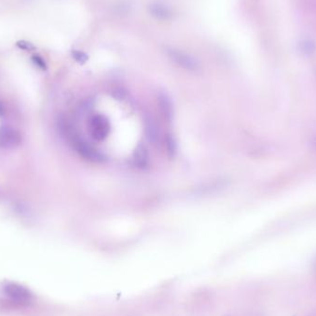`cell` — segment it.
Wrapping results in <instances>:
<instances>
[{
	"label": "cell",
	"instance_id": "cell-6",
	"mask_svg": "<svg viewBox=\"0 0 316 316\" xmlns=\"http://www.w3.org/2000/svg\"><path fill=\"white\" fill-rule=\"evenodd\" d=\"M148 12L158 21H170L174 18V12L171 8L161 2H152L148 6Z\"/></svg>",
	"mask_w": 316,
	"mask_h": 316
},
{
	"label": "cell",
	"instance_id": "cell-11",
	"mask_svg": "<svg viewBox=\"0 0 316 316\" xmlns=\"http://www.w3.org/2000/svg\"><path fill=\"white\" fill-rule=\"evenodd\" d=\"M16 46L21 50H24V51H32V50L35 49V47L33 44H32L31 42H28L26 40H20V41H18L16 43Z\"/></svg>",
	"mask_w": 316,
	"mask_h": 316
},
{
	"label": "cell",
	"instance_id": "cell-14",
	"mask_svg": "<svg viewBox=\"0 0 316 316\" xmlns=\"http://www.w3.org/2000/svg\"><path fill=\"white\" fill-rule=\"evenodd\" d=\"M312 144L314 145V147L316 149V138L314 139L313 140V142H312Z\"/></svg>",
	"mask_w": 316,
	"mask_h": 316
},
{
	"label": "cell",
	"instance_id": "cell-7",
	"mask_svg": "<svg viewBox=\"0 0 316 316\" xmlns=\"http://www.w3.org/2000/svg\"><path fill=\"white\" fill-rule=\"evenodd\" d=\"M297 50L300 55L304 57H310L316 53V42L309 38L301 39L297 44Z\"/></svg>",
	"mask_w": 316,
	"mask_h": 316
},
{
	"label": "cell",
	"instance_id": "cell-5",
	"mask_svg": "<svg viewBox=\"0 0 316 316\" xmlns=\"http://www.w3.org/2000/svg\"><path fill=\"white\" fill-rule=\"evenodd\" d=\"M21 141V135L17 129L8 126L0 128V148H17L20 146Z\"/></svg>",
	"mask_w": 316,
	"mask_h": 316
},
{
	"label": "cell",
	"instance_id": "cell-8",
	"mask_svg": "<svg viewBox=\"0 0 316 316\" xmlns=\"http://www.w3.org/2000/svg\"><path fill=\"white\" fill-rule=\"evenodd\" d=\"M148 153L147 150L142 146L139 145L134 152V161L138 168H145L148 165Z\"/></svg>",
	"mask_w": 316,
	"mask_h": 316
},
{
	"label": "cell",
	"instance_id": "cell-3",
	"mask_svg": "<svg viewBox=\"0 0 316 316\" xmlns=\"http://www.w3.org/2000/svg\"><path fill=\"white\" fill-rule=\"evenodd\" d=\"M3 293L14 302L28 304L32 300V294L26 286L18 283L9 282L3 286Z\"/></svg>",
	"mask_w": 316,
	"mask_h": 316
},
{
	"label": "cell",
	"instance_id": "cell-1",
	"mask_svg": "<svg viewBox=\"0 0 316 316\" xmlns=\"http://www.w3.org/2000/svg\"><path fill=\"white\" fill-rule=\"evenodd\" d=\"M59 129L61 134L69 141V144L72 146L81 158H85L91 162L101 163L106 160L105 156L99 152V150L91 145L87 141L81 138L74 129L66 123L64 120L59 121Z\"/></svg>",
	"mask_w": 316,
	"mask_h": 316
},
{
	"label": "cell",
	"instance_id": "cell-4",
	"mask_svg": "<svg viewBox=\"0 0 316 316\" xmlns=\"http://www.w3.org/2000/svg\"><path fill=\"white\" fill-rule=\"evenodd\" d=\"M110 122L104 115H95L89 119L88 130L90 135L95 141H103L109 136L110 132Z\"/></svg>",
	"mask_w": 316,
	"mask_h": 316
},
{
	"label": "cell",
	"instance_id": "cell-12",
	"mask_svg": "<svg viewBox=\"0 0 316 316\" xmlns=\"http://www.w3.org/2000/svg\"><path fill=\"white\" fill-rule=\"evenodd\" d=\"M32 61L33 62V64H34L37 68H39V69H42V70H47V66L46 61L44 60L43 58H41L40 56H38V55H34V56H32Z\"/></svg>",
	"mask_w": 316,
	"mask_h": 316
},
{
	"label": "cell",
	"instance_id": "cell-9",
	"mask_svg": "<svg viewBox=\"0 0 316 316\" xmlns=\"http://www.w3.org/2000/svg\"><path fill=\"white\" fill-rule=\"evenodd\" d=\"M160 99H161V105L163 106L162 108L164 109L165 115H167V117H168V118H170V117H171V115H172V114H171V109H172V108H171V104H170V101H169L168 97H167V96H165V95L161 96Z\"/></svg>",
	"mask_w": 316,
	"mask_h": 316
},
{
	"label": "cell",
	"instance_id": "cell-2",
	"mask_svg": "<svg viewBox=\"0 0 316 316\" xmlns=\"http://www.w3.org/2000/svg\"><path fill=\"white\" fill-rule=\"evenodd\" d=\"M166 53L168 59L181 69L194 72L201 68L199 60L184 51L170 47L166 50Z\"/></svg>",
	"mask_w": 316,
	"mask_h": 316
},
{
	"label": "cell",
	"instance_id": "cell-10",
	"mask_svg": "<svg viewBox=\"0 0 316 316\" xmlns=\"http://www.w3.org/2000/svg\"><path fill=\"white\" fill-rule=\"evenodd\" d=\"M71 54H72V58L80 64L85 63L88 60L87 55L85 53L81 52V51H79V50H73Z\"/></svg>",
	"mask_w": 316,
	"mask_h": 316
},
{
	"label": "cell",
	"instance_id": "cell-13",
	"mask_svg": "<svg viewBox=\"0 0 316 316\" xmlns=\"http://www.w3.org/2000/svg\"><path fill=\"white\" fill-rule=\"evenodd\" d=\"M3 115H4V108H3V106L0 103V117H2Z\"/></svg>",
	"mask_w": 316,
	"mask_h": 316
}]
</instances>
